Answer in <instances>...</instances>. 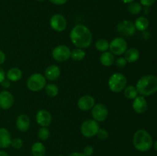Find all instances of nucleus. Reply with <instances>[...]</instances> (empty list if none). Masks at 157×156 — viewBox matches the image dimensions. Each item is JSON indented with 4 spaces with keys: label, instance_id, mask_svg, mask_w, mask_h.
Returning <instances> with one entry per match:
<instances>
[{
    "label": "nucleus",
    "instance_id": "nucleus-1",
    "mask_svg": "<svg viewBox=\"0 0 157 156\" xmlns=\"http://www.w3.org/2000/svg\"><path fill=\"white\" fill-rule=\"evenodd\" d=\"M72 44L78 48H87L91 44L93 36L90 29L84 24H77L70 34Z\"/></svg>",
    "mask_w": 157,
    "mask_h": 156
},
{
    "label": "nucleus",
    "instance_id": "nucleus-2",
    "mask_svg": "<svg viewBox=\"0 0 157 156\" xmlns=\"http://www.w3.org/2000/svg\"><path fill=\"white\" fill-rule=\"evenodd\" d=\"M136 90L140 96H149L157 91V78L154 75H146L140 78L136 85Z\"/></svg>",
    "mask_w": 157,
    "mask_h": 156
},
{
    "label": "nucleus",
    "instance_id": "nucleus-3",
    "mask_svg": "<svg viewBox=\"0 0 157 156\" xmlns=\"http://www.w3.org/2000/svg\"><path fill=\"white\" fill-rule=\"evenodd\" d=\"M134 148L140 152H147L153 148V139L151 135L145 129H139L133 137Z\"/></svg>",
    "mask_w": 157,
    "mask_h": 156
},
{
    "label": "nucleus",
    "instance_id": "nucleus-4",
    "mask_svg": "<svg viewBox=\"0 0 157 156\" xmlns=\"http://www.w3.org/2000/svg\"><path fill=\"white\" fill-rule=\"evenodd\" d=\"M127 80L124 74L115 73L110 76L108 80V87L113 93H120L127 87Z\"/></svg>",
    "mask_w": 157,
    "mask_h": 156
},
{
    "label": "nucleus",
    "instance_id": "nucleus-5",
    "mask_svg": "<svg viewBox=\"0 0 157 156\" xmlns=\"http://www.w3.org/2000/svg\"><path fill=\"white\" fill-rule=\"evenodd\" d=\"M26 84L29 90L32 92H38L45 87L46 78L41 73H34L29 76Z\"/></svg>",
    "mask_w": 157,
    "mask_h": 156
},
{
    "label": "nucleus",
    "instance_id": "nucleus-6",
    "mask_svg": "<svg viewBox=\"0 0 157 156\" xmlns=\"http://www.w3.org/2000/svg\"><path fill=\"white\" fill-rule=\"evenodd\" d=\"M100 128V125L98 122L94 119H87L84 121L81 126V134L86 138H92L97 136L98 130Z\"/></svg>",
    "mask_w": 157,
    "mask_h": 156
},
{
    "label": "nucleus",
    "instance_id": "nucleus-7",
    "mask_svg": "<svg viewBox=\"0 0 157 156\" xmlns=\"http://www.w3.org/2000/svg\"><path fill=\"white\" fill-rule=\"evenodd\" d=\"M127 42L124 38L117 37L115 38L109 43V49L110 52H111L113 55L124 54L126 50H127Z\"/></svg>",
    "mask_w": 157,
    "mask_h": 156
},
{
    "label": "nucleus",
    "instance_id": "nucleus-8",
    "mask_svg": "<svg viewBox=\"0 0 157 156\" xmlns=\"http://www.w3.org/2000/svg\"><path fill=\"white\" fill-rule=\"evenodd\" d=\"M52 57L58 62L67 61L71 57V50L66 45H58L52 50Z\"/></svg>",
    "mask_w": 157,
    "mask_h": 156
},
{
    "label": "nucleus",
    "instance_id": "nucleus-9",
    "mask_svg": "<svg viewBox=\"0 0 157 156\" xmlns=\"http://www.w3.org/2000/svg\"><path fill=\"white\" fill-rule=\"evenodd\" d=\"M118 33L124 37H131L136 32L134 24L130 20H124L120 22L117 26Z\"/></svg>",
    "mask_w": 157,
    "mask_h": 156
},
{
    "label": "nucleus",
    "instance_id": "nucleus-10",
    "mask_svg": "<svg viewBox=\"0 0 157 156\" xmlns=\"http://www.w3.org/2000/svg\"><path fill=\"white\" fill-rule=\"evenodd\" d=\"M91 114L95 121L104 122L108 117V110L104 104H95L91 109Z\"/></svg>",
    "mask_w": 157,
    "mask_h": 156
},
{
    "label": "nucleus",
    "instance_id": "nucleus-11",
    "mask_svg": "<svg viewBox=\"0 0 157 156\" xmlns=\"http://www.w3.org/2000/svg\"><path fill=\"white\" fill-rule=\"evenodd\" d=\"M67 24L66 18L60 14L52 15L50 19L51 28L57 32H64L67 28Z\"/></svg>",
    "mask_w": 157,
    "mask_h": 156
},
{
    "label": "nucleus",
    "instance_id": "nucleus-12",
    "mask_svg": "<svg viewBox=\"0 0 157 156\" xmlns=\"http://www.w3.org/2000/svg\"><path fill=\"white\" fill-rule=\"evenodd\" d=\"M95 105V99L90 95H84L78 102V106L81 111H89Z\"/></svg>",
    "mask_w": 157,
    "mask_h": 156
},
{
    "label": "nucleus",
    "instance_id": "nucleus-13",
    "mask_svg": "<svg viewBox=\"0 0 157 156\" xmlns=\"http://www.w3.org/2000/svg\"><path fill=\"white\" fill-rule=\"evenodd\" d=\"M13 95L7 90L0 92V108L6 110L10 109L13 106Z\"/></svg>",
    "mask_w": 157,
    "mask_h": 156
},
{
    "label": "nucleus",
    "instance_id": "nucleus-14",
    "mask_svg": "<svg viewBox=\"0 0 157 156\" xmlns=\"http://www.w3.org/2000/svg\"><path fill=\"white\" fill-rule=\"evenodd\" d=\"M133 110L135 113L138 114H143L146 113L148 109L147 99L143 96H137L135 99H133V104H132Z\"/></svg>",
    "mask_w": 157,
    "mask_h": 156
},
{
    "label": "nucleus",
    "instance_id": "nucleus-15",
    "mask_svg": "<svg viewBox=\"0 0 157 156\" xmlns=\"http://www.w3.org/2000/svg\"><path fill=\"white\" fill-rule=\"evenodd\" d=\"M36 121L41 127H48L52 123V115L45 110H39L36 114Z\"/></svg>",
    "mask_w": 157,
    "mask_h": 156
},
{
    "label": "nucleus",
    "instance_id": "nucleus-16",
    "mask_svg": "<svg viewBox=\"0 0 157 156\" xmlns=\"http://www.w3.org/2000/svg\"><path fill=\"white\" fill-rule=\"evenodd\" d=\"M30 118L26 114H21L16 119V126L21 132H26L30 127Z\"/></svg>",
    "mask_w": 157,
    "mask_h": 156
},
{
    "label": "nucleus",
    "instance_id": "nucleus-17",
    "mask_svg": "<svg viewBox=\"0 0 157 156\" xmlns=\"http://www.w3.org/2000/svg\"><path fill=\"white\" fill-rule=\"evenodd\" d=\"M61 74V70H60L59 67L55 64H52V65L48 66L46 68L45 72H44V75H45V78L51 81H55L58 79Z\"/></svg>",
    "mask_w": 157,
    "mask_h": 156
},
{
    "label": "nucleus",
    "instance_id": "nucleus-18",
    "mask_svg": "<svg viewBox=\"0 0 157 156\" xmlns=\"http://www.w3.org/2000/svg\"><path fill=\"white\" fill-rule=\"evenodd\" d=\"M12 136L8 129L0 128V148H7L10 146Z\"/></svg>",
    "mask_w": 157,
    "mask_h": 156
},
{
    "label": "nucleus",
    "instance_id": "nucleus-19",
    "mask_svg": "<svg viewBox=\"0 0 157 156\" xmlns=\"http://www.w3.org/2000/svg\"><path fill=\"white\" fill-rule=\"evenodd\" d=\"M124 54L127 63H134L140 58V51L134 47L127 49Z\"/></svg>",
    "mask_w": 157,
    "mask_h": 156
},
{
    "label": "nucleus",
    "instance_id": "nucleus-20",
    "mask_svg": "<svg viewBox=\"0 0 157 156\" xmlns=\"http://www.w3.org/2000/svg\"><path fill=\"white\" fill-rule=\"evenodd\" d=\"M6 76L9 81L16 82V81L20 80L22 77V71L18 67H12L8 70Z\"/></svg>",
    "mask_w": 157,
    "mask_h": 156
},
{
    "label": "nucleus",
    "instance_id": "nucleus-21",
    "mask_svg": "<svg viewBox=\"0 0 157 156\" xmlns=\"http://www.w3.org/2000/svg\"><path fill=\"white\" fill-rule=\"evenodd\" d=\"M114 55L110 51H104L100 57V61L104 67H110L114 63Z\"/></svg>",
    "mask_w": 157,
    "mask_h": 156
},
{
    "label": "nucleus",
    "instance_id": "nucleus-22",
    "mask_svg": "<svg viewBox=\"0 0 157 156\" xmlns=\"http://www.w3.org/2000/svg\"><path fill=\"white\" fill-rule=\"evenodd\" d=\"M31 151L33 156H44L46 153V148L44 144L37 142L32 145Z\"/></svg>",
    "mask_w": 157,
    "mask_h": 156
},
{
    "label": "nucleus",
    "instance_id": "nucleus-23",
    "mask_svg": "<svg viewBox=\"0 0 157 156\" xmlns=\"http://www.w3.org/2000/svg\"><path fill=\"white\" fill-rule=\"evenodd\" d=\"M133 24H134L136 30L137 29V30L140 31V32H144V31L147 30L148 28L150 22H149L148 19L146 17L140 16L136 18Z\"/></svg>",
    "mask_w": 157,
    "mask_h": 156
},
{
    "label": "nucleus",
    "instance_id": "nucleus-24",
    "mask_svg": "<svg viewBox=\"0 0 157 156\" xmlns=\"http://www.w3.org/2000/svg\"><path fill=\"white\" fill-rule=\"evenodd\" d=\"M124 96L129 99H133L138 96V92L136 90V87L134 86H127L124 88Z\"/></svg>",
    "mask_w": 157,
    "mask_h": 156
},
{
    "label": "nucleus",
    "instance_id": "nucleus-25",
    "mask_svg": "<svg viewBox=\"0 0 157 156\" xmlns=\"http://www.w3.org/2000/svg\"><path fill=\"white\" fill-rule=\"evenodd\" d=\"M71 59L75 61H81L85 58V52L81 48H75L72 51H71Z\"/></svg>",
    "mask_w": 157,
    "mask_h": 156
},
{
    "label": "nucleus",
    "instance_id": "nucleus-26",
    "mask_svg": "<svg viewBox=\"0 0 157 156\" xmlns=\"http://www.w3.org/2000/svg\"><path fill=\"white\" fill-rule=\"evenodd\" d=\"M44 89H45V93L50 97H55L58 96V93H59V89L56 84H49L48 85H45Z\"/></svg>",
    "mask_w": 157,
    "mask_h": 156
},
{
    "label": "nucleus",
    "instance_id": "nucleus-27",
    "mask_svg": "<svg viewBox=\"0 0 157 156\" xmlns=\"http://www.w3.org/2000/svg\"><path fill=\"white\" fill-rule=\"evenodd\" d=\"M95 47L98 51H107L109 49V42L106 39H99L95 43Z\"/></svg>",
    "mask_w": 157,
    "mask_h": 156
},
{
    "label": "nucleus",
    "instance_id": "nucleus-28",
    "mask_svg": "<svg viewBox=\"0 0 157 156\" xmlns=\"http://www.w3.org/2000/svg\"><path fill=\"white\" fill-rule=\"evenodd\" d=\"M127 10L131 15H138L142 11V6L138 2H131L127 7Z\"/></svg>",
    "mask_w": 157,
    "mask_h": 156
},
{
    "label": "nucleus",
    "instance_id": "nucleus-29",
    "mask_svg": "<svg viewBox=\"0 0 157 156\" xmlns=\"http://www.w3.org/2000/svg\"><path fill=\"white\" fill-rule=\"evenodd\" d=\"M38 139H41V141H46L48 139L49 136H50V131L47 127H41L38 129Z\"/></svg>",
    "mask_w": 157,
    "mask_h": 156
},
{
    "label": "nucleus",
    "instance_id": "nucleus-30",
    "mask_svg": "<svg viewBox=\"0 0 157 156\" xmlns=\"http://www.w3.org/2000/svg\"><path fill=\"white\" fill-rule=\"evenodd\" d=\"M11 146L15 149H20L23 146V141L20 138H15L11 141Z\"/></svg>",
    "mask_w": 157,
    "mask_h": 156
},
{
    "label": "nucleus",
    "instance_id": "nucleus-31",
    "mask_svg": "<svg viewBox=\"0 0 157 156\" xmlns=\"http://www.w3.org/2000/svg\"><path fill=\"white\" fill-rule=\"evenodd\" d=\"M97 136H98V139H99L100 140L104 141L108 138L109 133L106 129H104V128H99L98 133H97Z\"/></svg>",
    "mask_w": 157,
    "mask_h": 156
},
{
    "label": "nucleus",
    "instance_id": "nucleus-32",
    "mask_svg": "<svg viewBox=\"0 0 157 156\" xmlns=\"http://www.w3.org/2000/svg\"><path fill=\"white\" fill-rule=\"evenodd\" d=\"M115 64H116V66L118 67V68H124V67H126L127 62L125 60L124 58H119L116 60L115 61Z\"/></svg>",
    "mask_w": 157,
    "mask_h": 156
},
{
    "label": "nucleus",
    "instance_id": "nucleus-33",
    "mask_svg": "<svg viewBox=\"0 0 157 156\" xmlns=\"http://www.w3.org/2000/svg\"><path fill=\"white\" fill-rule=\"evenodd\" d=\"M94 152V148L91 145H87L84 147V151H83V154L85 156H91Z\"/></svg>",
    "mask_w": 157,
    "mask_h": 156
},
{
    "label": "nucleus",
    "instance_id": "nucleus-34",
    "mask_svg": "<svg viewBox=\"0 0 157 156\" xmlns=\"http://www.w3.org/2000/svg\"><path fill=\"white\" fill-rule=\"evenodd\" d=\"M156 0H140V5H143L145 7H150L154 4Z\"/></svg>",
    "mask_w": 157,
    "mask_h": 156
},
{
    "label": "nucleus",
    "instance_id": "nucleus-35",
    "mask_svg": "<svg viewBox=\"0 0 157 156\" xmlns=\"http://www.w3.org/2000/svg\"><path fill=\"white\" fill-rule=\"evenodd\" d=\"M50 2L55 5L61 6V5L65 4V3L67 2V0H50Z\"/></svg>",
    "mask_w": 157,
    "mask_h": 156
},
{
    "label": "nucleus",
    "instance_id": "nucleus-36",
    "mask_svg": "<svg viewBox=\"0 0 157 156\" xmlns=\"http://www.w3.org/2000/svg\"><path fill=\"white\" fill-rule=\"evenodd\" d=\"M1 84H2V87H4V88H6V89L9 88V87H10V86H11L10 81H9L8 79H5L1 83Z\"/></svg>",
    "mask_w": 157,
    "mask_h": 156
},
{
    "label": "nucleus",
    "instance_id": "nucleus-37",
    "mask_svg": "<svg viewBox=\"0 0 157 156\" xmlns=\"http://www.w3.org/2000/svg\"><path fill=\"white\" fill-rule=\"evenodd\" d=\"M5 79H6V73H5L4 70L0 67V84Z\"/></svg>",
    "mask_w": 157,
    "mask_h": 156
},
{
    "label": "nucleus",
    "instance_id": "nucleus-38",
    "mask_svg": "<svg viewBox=\"0 0 157 156\" xmlns=\"http://www.w3.org/2000/svg\"><path fill=\"white\" fill-rule=\"evenodd\" d=\"M6 54H5V53L2 51V50H0V65L2 64L3 63L6 61Z\"/></svg>",
    "mask_w": 157,
    "mask_h": 156
},
{
    "label": "nucleus",
    "instance_id": "nucleus-39",
    "mask_svg": "<svg viewBox=\"0 0 157 156\" xmlns=\"http://www.w3.org/2000/svg\"><path fill=\"white\" fill-rule=\"evenodd\" d=\"M69 156H85L83 153L81 152H78V151H75V152L71 153Z\"/></svg>",
    "mask_w": 157,
    "mask_h": 156
},
{
    "label": "nucleus",
    "instance_id": "nucleus-40",
    "mask_svg": "<svg viewBox=\"0 0 157 156\" xmlns=\"http://www.w3.org/2000/svg\"><path fill=\"white\" fill-rule=\"evenodd\" d=\"M0 156H9L7 152L4 151H0Z\"/></svg>",
    "mask_w": 157,
    "mask_h": 156
},
{
    "label": "nucleus",
    "instance_id": "nucleus-41",
    "mask_svg": "<svg viewBox=\"0 0 157 156\" xmlns=\"http://www.w3.org/2000/svg\"><path fill=\"white\" fill-rule=\"evenodd\" d=\"M121 1H122L124 3H126V4H127V3H129V4H130V3L133 2L134 0H121Z\"/></svg>",
    "mask_w": 157,
    "mask_h": 156
},
{
    "label": "nucleus",
    "instance_id": "nucleus-42",
    "mask_svg": "<svg viewBox=\"0 0 157 156\" xmlns=\"http://www.w3.org/2000/svg\"><path fill=\"white\" fill-rule=\"evenodd\" d=\"M37 1H38V2H44V1H45V0H37Z\"/></svg>",
    "mask_w": 157,
    "mask_h": 156
},
{
    "label": "nucleus",
    "instance_id": "nucleus-43",
    "mask_svg": "<svg viewBox=\"0 0 157 156\" xmlns=\"http://www.w3.org/2000/svg\"><path fill=\"white\" fill-rule=\"evenodd\" d=\"M60 156H62V155H60Z\"/></svg>",
    "mask_w": 157,
    "mask_h": 156
}]
</instances>
